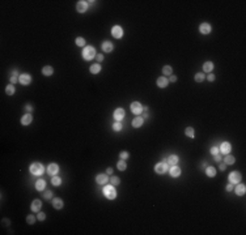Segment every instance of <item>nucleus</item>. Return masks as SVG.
Listing matches in <instances>:
<instances>
[{
    "mask_svg": "<svg viewBox=\"0 0 246 235\" xmlns=\"http://www.w3.org/2000/svg\"><path fill=\"white\" fill-rule=\"evenodd\" d=\"M11 73H12V76H17V74H18V71H17V69H13Z\"/></svg>",
    "mask_w": 246,
    "mask_h": 235,
    "instance_id": "obj_55",
    "label": "nucleus"
},
{
    "mask_svg": "<svg viewBox=\"0 0 246 235\" xmlns=\"http://www.w3.org/2000/svg\"><path fill=\"white\" fill-rule=\"evenodd\" d=\"M41 208H42V201H40L38 198L33 200V202H31V205H30L31 212L38 213V212H41Z\"/></svg>",
    "mask_w": 246,
    "mask_h": 235,
    "instance_id": "obj_17",
    "label": "nucleus"
},
{
    "mask_svg": "<svg viewBox=\"0 0 246 235\" xmlns=\"http://www.w3.org/2000/svg\"><path fill=\"white\" fill-rule=\"evenodd\" d=\"M47 173H48V175H51V176L57 175V174L59 173V165L58 163H50L47 166Z\"/></svg>",
    "mask_w": 246,
    "mask_h": 235,
    "instance_id": "obj_14",
    "label": "nucleus"
},
{
    "mask_svg": "<svg viewBox=\"0 0 246 235\" xmlns=\"http://www.w3.org/2000/svg\"><path fill=\"white\" fill-rule=\"evenodd\" d=\"M9 81H11V84H17V82H20V77H17V76H11L9 77Z\"/></svg>",
    "mask_w": 246,
    "mask_h": 235,
    "instance_id": "obj_44",
    "label": "nucleus"
},
{
    "mask_svg": "<svg viewBox=\"0 0 246 235\" xmlns=\"http://www.w3.org/2000/svg\"><path fill=\"white\" fill-rule=\"evenodd\" d=\"M20 84L21 85H29L31 82V74H29V73H22V74H20Z\"/></svg>",
    "mask_w": 246,
    "mask_h": 235,
    "instance_id": "obj_18",
    "label": "nucleus"
},
{
    "mask_svg": "<svg viewBox=\"0 0 246 235\" xmlns=\"http://www.w3.org/2000/svg\"><path fill=\"white\" fill-rule=\"evenodd\" d=\"M109 181V175L108 174H98L96 176V183L98 186H105V184Z\"/></svg>",
    "mask_w": 246,
    "mask_h": 235,
    "instance_id": "obj_11",
    "label": "nucleus"
},
{
    "mask_svg": "<svg viewBox=\"0 0 246 235\" xmlns=\"http://www.w3.org/2000/svg\"><path fill=\"white\" fill-rule=\"evenodd\" d=\"M213 69V63L212 62H204L203 63V71L204 72H211Z\"/></svg>",
    "mask_w": 246,
    "mask_h": 235,
    "instance_id": "obj_33",
    "label": "nucleus"
},
{
    "mask_svg": "<svg viewBox=\"0 0 246 235\" xmlns=\"http://www.w3.org/2000/svg\"><path fill=\"white\" fill-rule=\"evenodd\" d=\"M207 80H208L209 82H213V81H215V80H216V76H215V74H213V73H209L208 76H207Z\"/></svg>",
    "mask_w": 246,
    "mask_h": 235,
    "instance_id": "obj_46",
    "label": "nucleus"
},
{
    "mask_svg": "<svg viewBox=\"0 0 246 235\" xmlns=\"http://www.w3.org/2000/svg\"><path fill=\"white\" fill-rule=\"evenodd\" d=\"M117 169H118L119 171H126V170H127V163H126V161H123V159H119L118 163H117Z\"/></svg>",
    "mask_w": 246,
    "mask_h": 235,
    "instance_id": "obj_30",
    "label": "nucleus"
},
{
    "mask_svg": "<svg viewBox=\"0 0 246 235\" xmlns=\"http://www.w3.org/2000/svg\"><path fill=\"white\" fill-rule=\"evenodd\" d=\"M213 159H215L216 162H221V157H220V154H216V156H213Z\"/></svg>",
    "mask_w": 246,
    "mask_h": 235,
    "instance_id": "obj_52",
    "label": "nucleus"
},
{
    "mask_svg": "<svg viewBox=\"0 0 246 235\" xmlns=\"http://www.w3.org/2000/svg\"><path fill=\"white\" fill-rule=\"evenodd\" d=\"M199 31H200V34L203 35H208L211 31H212V26L209 22H202L200 26H199Z\"/></svg>",
    "mask_w": 246,
    "mask_h": 235,
    "instance_id": "obj_9",
    "label": "nucleus"
},
{
    "mask_svg": "<svg viewBox=\"0 0 246 235\" xmlns=\"http://www.w3.org/2000/svg\"><path fill=\"white\" fill-rule=\"evenodd\" d=\"M29 170H30V173L33 174V175L35 176H41L43 173H45V167H43L42 163H40V162H34V163L30 165V167H29Z\"/></svg>",
    "mask_w": 246,
    "mask_h": 235,
    "instance_id": "obj_3",
    "label": "nucleus"
},
{
    "mask_svg": "<svg viewBox=\"0 0 246 235\" xmlns=\"http://www.w3.org/2000/svg\"><path fill=\"white\" fill-rule=\"evenodd\" d=\"M233 191H234V193L237 196H243L246 192V186L245 184H234V188H233Z\"/></svg>",
    "mask_w": 246,
    "mask_h": 235,
    "instance_id": "obj_13",
    "label": "nucleus"
},
{
    "mask_svg": "<svg viewBox=\"0 0 246 235\" xmlns=\"http://www.w3.org/2000/svg\"><path fill=\"white\" fill-rule=\"evenodd\" d=\"M123 34H125V31H123V28L119 25H114L111 28V35H113L115 39H121L123 38Z\"/></svg>",
    "mask_w": 246,
    "mask_h": 235,
    "instance_id": "obj_5",
    "label": "nucleus"
},
{
    "mask_svg": "<svg viewBox=\"0 0 246 235\" xmlns=\"http://www.w3.org/2000/svg\"><path fill=\"white\" fill-rule=\"evenodd\" d=\"M106 174L108 175H113V167H108L106 169Z\"/></svg>",
    "mask_w": 246,
    "mask_h": 235,
    "instance_id": "obj_51",
    "label": "nucleus"
},
{
    "mask_svg": "<svg viewBox=\"0 0 246 235\" xmlns=\"http://www.w3.org/2000/svg\"><path fill=\"white\" fill-rule=\"evenodd\" d=\"M128 157H130V153H128V152H121V153H119V159L126 161V159H128Z\"/></svg>",
    "mask_w": 246,
    "mask_h": 235,
    "instance_id": "obj_41",
    "label": "nucleus"
},
{
    "mask_svg": "<svg viewBox=\"0 0 246 235\" xmlns=\"http://www.w3.org/2000/svg\"><path fill=\"white\" fill-rule=\"evenodd\" d=\"M148 116H149V114H148V111H145L144 116H142V118H143V119H148Z\"/></svg>",
    "mask_w": 246,
    "mask_h": 235,
    "instance_id": "obj_56",
    "label": "nucleus"
},
{
    "mask_svg": "<svg viewBox=\"0 0 246 235\" xmlns=\"http://www.w3.org/2000/svg\"><path fill=\"white\" fill-rule=\"evenodd\" d=\"M194 80H195L196 82H203L204 80H206V74H204L203 72H199V73H195V76H194Z\"/></svg>",
    "mask_w": 246,
    "mask_h": 235,
    "instance_id": "obj_36",
    "label": "nucleus"
},
{
    "mask_svg": "<svg viewBox=\"0 0 246 235\" xmlns=\"http://www.w3.org/2000/svg\"><path fill=\"white\" fill-rule=\"evenodd\" d=\"M169 170V165L166 163V162H159V163L155 165V173L159 174V175H162V174H165L166 171Z\"/></svg>",
    "mask_w": 246,
    "mask_h": 235,
    "instance_id": "obj_4",
    "label": "nucleus"
},
{
    "mask_svg": "<svg viewBox=\"0 0 246 235\" xmlns=\"http://www.w3.org/2000/svg\"><path fill=\"white\" fill-rule=\"evenodd\" d=\"M143 123H144V119H143L142 116H136V118H134L132 119L131 125H132L134 128H140L143 125Z\"/></svg>",
    "mask_w": 246,
    "mask_h": 235,
    "instance_id": "obj_20",
    "label": "nucleus"
},
{
    "mask_svg": "<svg viewBox=\"0 0 246 235\" xmlns=\"http://www.w3.org/2000/svg\"><path fill=\"white\" fill-rule=\"evenodd\" d=\"M200 167H202V170H206V167H207V163H206V162H202Z\"/></svg>",
    "mask_w": 246,
    "mask_h": 235,
    "instance_id": "obj_54",
    "label": "nucleus"
},
{
    "mask_svg": "<svg viewBox=\"0 0 246 235\" xmlns=\"http://www.w3.org/2000/svg\"><path fill=\"white\" fill-rule=\"evenodd\" d=\"M51 184H52L54 187H59L60 184H62V178L54 175V176H52V179H51Z\"/></svg>",
    "mask_w": 246,
    "mask_h": 235,
    "instance_id": "obj_35",
    "label": "nucleus"
},
{
    "mask_svg": "<svg viewBox=\"0 0 246 235\" xmlns=\"http://www.w3.org/2000/svg\"><path fill=\"white\" fill-rule=\"evenodd\" d=\"M51 202H52V207L58 210L63 209V207H64V202H63V200L60 197H52V201H51Z\"/></svg>",
    "mask_w": 246,
    "mask_h": 235,
    "instance_id": "obj_19",
    "label": "nucleus"
},
{
    "mask_svg": "<svg viewBox=\"0 0 246 235\" xmlns=\"http://www.w3.org/2000/svg\"><path fill=\"white\" fill-rule=\"evenodd\" d=\"M89 72H91L92 74H98L99 72H101V65H99V63L92 64L91 67H89Z\"/></svg>",
    "mask_w": 246,
    "mask_h": 235,
    "instance_id": "obj_25",
    "label": "nucleus"
},
{
    "mask_svg": "<svg viewBox=\"0 0 246 235\" xmlns=\"http://www.w3.org/2000/svg\"><path fill=\"white\" fill-rule=\"evenodd\" d=\"M168 80H169V82H175V81H177V80H178V77H177V76H174V74H172V76H170Z\"/></svg>",
    "mask_w": 246,
    "mask_h": 235,
    "instance_id": "obj_50",
    "label": "nucleus"
},
{
    "mask_svg": "<svg viewBox=\"0 0 246 235\" xmlns=\"http://www.w3.org/2000/svg\"><path fill=\"white\" fill-rule=\"evenodd\" d=\"M25 110H26V112L31 114V111H33V106H31L30 103H26V105H25Z\"/></svg>",
    "mask_w": 246,
    "mask_h": 235,
    "instance_id": "obj_47",
    "label": "nucleus"
},
{
    "mask_svg": "<svg viewBox=\"0 0 246 235\" xmlns=\"http://www.w3.org/2000/svg\"><path fill=\"white\" fill-rule=\"evenodd\" d=\"M233 188H234V184H232V183H228L225 186V191H226V192H232Z\"/></svg>",
    "mask_w": 246,
    "mask_h": 235,
    "instance_id": "obj_45",
    "label": "nucleus"
},
{
    "mask_svg": "<svg viewBox=\"0 0 246 235\" xmlns=\"http://www.w3.org/2000/svg\"><path fill=\"white\" fill-rule=\"evenodd\" d=\"M37 219H38V221H41V222L45 221V219H46V214L43 212H38L37 213Z\"/></svg>",
    "mask_w": 246,
    "mask_h": 235,
    "instance_id": "obj_43",
    "label": "nucleus"
},
{
    "mask_svg": "<svg viewBox=\"0 0 246 235\" xmlns=\"http://www.w3.org/2000/svg\"><path fill=\"white\" fill-rule=\"evenodd\" d=\"M114 119H115V122H122V120L125 119V116H126V111H125V108H122V107H118V108H115L114 110Z\"/></svg>",
    "mask_w": 246,
    "mask_h": 235,
    "instance_id": "obj_7",
    "label": "nucleus"
},
{
    "mask_svg": "<svg viewBox=\"0 0 246 235\" xmlns=\"http://www.w3.org/2000/svg\"><path fill=\"white\" fill-rule=\"evenodd\" d=\"M104 195H105V197L108 198V200H115L117 198L115 186H113V184H105Z\"/></svg>",
    "mask_w": 246,
    "mask_h": 235,
    "instance_id": "obj_2",
    "label": "nucleus"
},
{
    "mask_svg": "<svg viewBox=\"0 0 246 235\" xmlns=\"http://www.w3.org/2000/svg\"><path fill=\"white\" fill-rule=\"evenodd\" d=\"M87 8H88L87 1H82V0L77 1V4H76V9H77V12H79V13H84V12L87 11Z\"/></svg>",
    "mask_w": 246,
    "mask_h": 235,
    "instance_id": "obj_22",
    "label": "nucleus"
},
{
    "mask_svg": "<svg viewBox=\"0 0 246 235\" xmlns=\"http://www.w3.org/2000/svg\"><path fill=\"white\" fill-rule=\"evenodd\" d=\"M219 169H220V171H225L226 170V165L224 163V162H220V166H219Z\"/></svg>",
    "mask_w": 246,
    "mask_h": 235,
    "instance_id": "obj_49",
    "label": "nucleus"
},
{
    "mask_svg": "<svg viewBox=\"0 0 246 235\" xmlns=\"http://www.w3.org/2000/svg\"><path fill=\"white\" fill-rule=\"evenodd\" d=\"M75 43H76V46H79V47H82V48L87 46V41H85V38H82V37H77L76 41H75Z\"/></svg>",
    "mask_w": 246,
    "mask_h": 235,
    "instance_id": "obj_34",
    "label": "nucleus"
},
{
    "mask_svg": "<svg viewBox=\"0 0 246 235\" xmlns=\"http://www.w3.org/2000/svg\"><path fill=\"white\" fill-rule=\"evenodd\" d=\"M16 93V88H14L13 84H9V85L5 86V94L7 95H13Z\"/></svg>",
    "mask_w": 246,
    "mask_h": 235,
    "instance_id": "obj_31",
    "label": "nucleus"
},
{
    "mask_svg": "<svg viewBox=\"0 0 246 235\" xmlns=\"http://www.w3.org/2000/svg\"><path fill=\"white\" fill-rule=\"evenodd\" d=\"M54 197V195H52V191H43V198H46V200H50V198Z\"/></svg>",
    "mask_w": 246,
    "mask_h": 235,
    "instance_id": "obj_40",
    "label": "nucleus"
},
{
    "mask_svg": "<svg viewBox=\"0 0 246 235\" xmlns=\"http://www.w3.org/2000/svg\"><path fill=\"white\" fill-rule=\"evenodd\" d=\"M122 128H123V125H122L121 122L113 123V131H114V132H119V131H122Z\"/></svg>",
    "mask_w": 246,
    "mask_h": 235,
    "instance_id": "obj_38",
    "label": "nucleus"
},
{
    "mask_svg": "<svg viewBox=\"0 0 246 235\" xmlns=\"http://www.w3.org/2000/svg\"><path fill=\"white\" fill-rule=\"evenodd\" d=\"M236 162V158L232 156V154H226L225 157H224V163L228 166V165H234Z\"/></svg>",
    "mask_w": 246,
    "mask_h": 235,
    "instance_id": "obj_27",
    "label": "nucleus"
},
{
    "mask_svg": "<svg viewBox=\"0 0 246 235\" xmlns=\"http://www.w3.org/2000/svg\"><path fill=\"white\" fill-rule=\"evenodd\" d=\"M110 181H111V184H113V186H119V183H121V178H119V176H117V175H111Z\"/></svg>",
    "mask_w": 246,
    "mask_h": 235,
    "instance_id": "obj_39",
    "label": "nucleus"
},
{
    "mask_svg": "<svg viewBox=\"0 0 246 235\" xmlns=\"http://www.w3.org/2000/svg\"><path fill=\"white\" fill-rule=\"evenodd\" d=\"M156 84H157V86H159L160 89H165L168 85H169V80H168V77L161 76V77H159V79H157Z\"/></svg>",
    "mask_w": 246,
    "mask_h": 235,
    "instance_id": "obj_16",
    "label": "nucleus"
},
{
    "mask_svg": "<svg viewBox=\"0 0 246 235\" xmlns=\"http://www.w3.org/2000/svg\"><path fill=\"white\" fill-rule=\"evenodd\" d=\"M162 74H164L165 77L172 76V74H173V68H172V65H164V67H162Z\"/></svg>",
    "mask_w": 246,
    "mask_h": 235,
    "instance_id": "obj_28",
    "label": "nucleus"
},
{
    "mask_svg": "<svg viewBox=\"0 0 246 235\" xmlns=\"http://www.w3.org/2000/svg\"><path fill=\"white\" fill-rule=\"evenodd\" d=\"M178 161H179V157L177 156V154H172V156H170L165 162H166L169 166H174V165L178 163Z\"/></svg>",
    "mask_w": 246,
    "mask_h": 235,
    "instance_id": "obj_24",
    "label": "nucleus"
},
{
    "mask_svg": "<svg viewBox=\"0 0 246 235\" xmlns=\"http://www.w3.org/2000/svg\"><path fill=\"white\" fill-rule=\"evenodd\" d=\"M31 122H33V115H31V114H29V112H26L25 115L21 118V124H22V125H29Z\"/></svg>",
    "mask_w": 246,
    "mask_h": 235,
    "instance_id": "obj_21",
    "label": "nucleus"
},
{
    "mask_svg": "<svg viewBox=\"0 0 246 235\" xmlns=\"http://www.w3.org/2000/svg\"><path fill=\"white\" fill-rule=\"evenodd\" d=\"M52 73H54V68L51 67V65H45L42 68V74L45 77H50L52 76Z\"/></svg>",
    "mask_w": 246,
    "mask_h": 235,
    "instance_id": "obj_23",
    "label": "nucleus"
},
{
    "mask_svg": "<svg viewBox=\"0 0 246 235\" xmlns=\"http://www.w3.org/2000/svg\"><path fill=\"white\" fill-rule=\"evenodd\" d=\"M101 47H102V51L106 52V54H110V52H113V50H114V45H113V42H110V41H104Z\"/></svg>",
    "mask_w": 246,
    "mask_h": 235,
    "instance_id": "obj_10",
    "label": "nucleus"
},
{
    "mask_svg": "<svg viewBox=\"0 0 246 235\" xmlns=\"http://www.w3.org/2000/svg\"><path fill=\"white\" fill-rule=\"evenodd\" d=\"M35 221H37V217L33 214H28L26 215V223L28 225H34L35 223Z\"/></svg>",
    "mask_w": 246,
    "mask_h": 235,
    "instance_id": "obj_37",
    "label": "nucleus"
},
{
    "mask_svg": "<svg viewBox=\"0 0 246 235\" xmlns=\"http://www.w3.org/2000/svg\"><path fill=\"white\" fill-rule=\"evenodd\" d=\"M46 187V181L43 180V179H38L37 181H35V190L37 191H43Z\"/></svg>",
    "mask_w": 246,
    "mask_h": 235,
    "instance_id": "obj_29",
    "label": "nucleus"
},
{
    "mask_svg": "<svg viewBox=\"0 0 246 235\" xmlns=\"http://www.w3.org/2000/svg\"><path fill=\"white\" fill-rule=\"evenodd\" d=\"M185 135H186L189 139H194V137H195V131H194L192 127H187L186 129H185Z\"/></svg>",
    "mask_w": 246,
    "mask_h": 235,
    "instance_id": "obj_32",
    "label": "nucleus"
},
{
    "mask_svg": "<svg viewBox=\"0 0 246 235\" xmlns=\"http://www.w3.org/2000/svg\"><path fill=\"white\" fill-rule=\"evenodd\" d=\"M209 153L212 154V156H216V154L220 153V149H219V146H212L209 149Z\"/></svg>",
    "mask_w": 246,
    "mask_h": 235,
    "instance_id": "obj_42",
    "label": "nucleus"
},
{
    "mask_svg": "<svg viewBox=\"0 0 246 235\" xmlns=\"http://www.w3.org/2000/svg\"><path fill=\"white\" fill-rule=\"evenodd\" d=\"M216 169L213 166H207L206 167V175L207 176H209V178H215L216 176Z\"/></svg>",
    "mask_w": 246,
    "mask_h": 235,
    "instance_id": "obj_26",
    "label": "nucleus"
},
{
    "mask_svg": "<svg viewBox=\"0 0 246 235\" xmlns=\"http://www.w3.org/2000/svg\"><path fill=\"white\" fill-rule=\"evenodd\" d=\"M169 173H170V176H172V178H178V176L181 175V167H179L178 165L170 166Z\"/></svg>",
    "mask_w": 246,
    "mask_h": 235,
    "instance_id": "obj_15",
    "label": "nucleus"
},
{
    "mask_svg": "<svg viewBox=\"0 0 246 235\" xmlns=\"http://www.w3.org/2000/svg\"><path fill=\"white\" fill-rule=\"evenodd\" d=\"M3 222H4V225H5V226H7V225L9 226V223H11V221H9V219H7V218H4Z\"/></svg>",
    "mask_w": 246,
    "mask_h": 235,
    "instance_id": "obj_53",
    "label": "nucleus"
},
{
    "mask_svg": "<svg viewBox=\"0 0 246 235\" xmlns=\"http://www.w3.org/2000/svg\"><path fill=\"white\" fill-rule=\"evenodd\" d=\"M143 111H148V106H144V107H143Z\"/></svg>",
    "mask_w": 246,
    "mask_h": 235,
    "instance_id": "obj_57",
    "label": "nucleus"
},
{
    "mask_svg": "<svg viewBox=\"0 0 246 235\" xmlns=\"http://www.w3.org/2000/svg\"><path fill=\"white\" fill-rule=\"evenodd\" d=\"M82 58H84V60H87V62H89V60L94 59V58L97 56V52H96V48L93 47V46H85L84 48H82V52H81Z\"/></svg>",
    "mask_w": 246,
    "mask_h": 235,
    "instance_id": "obj_1",
    "label": "nucleus"
},
{
    "mask_svg": "<svg viewBox=\"0 0 246 235\" xmlns=\"http://www.w3.org/2000/svg\"><path fill=\"white\" fill-rule=\"evenodd\" d=\"M96 59H97V62H98V63H101V62H104L105 56H104V55H102V54H97Z\"/></svg>",
    "mask_w": 246,
    "mask_h": 235,
    "instance_id": "obj_48",
    "label": "nucleus"
},
{
    "mask_svg": "<svg viewBox=\"0 0 246 235\" xmlns=\"http://www.w3.org/2000/svg\"><path fill=\"white\" fill-rule=\"evenodd\" d=\"M228 179H229V183L238 184L241 181V179H242V175H241V173H238V171H232V173L229 174V176H228Z\"/></svg>",
    "mask_w": 246,
    "mask_h": 235,
    "instance_id": "obj_6",
    "label": "nucleus"
},
{
    "mask_svg": "<svg viewBox=\"0 0 246 235\" xmlns=\"http://www.w3.org/2000/svg\"><path fill=\"white\" fill-rule=\"evenodd\" d=\"M220 152L224 154V156H226V154H230V150H232V145H230V142L228 141H224L223 144L220 145Z\"/></svg>",
    "mask_w": 246,
    "mask_h": 235,
    "instance_id": "obj_12",
    "label": "nucleus"
},
{
    "mask_svg": "<svg viewBox=\"0 0 246 235\" xmlns=\"http://www.w3.org/2000/svg\"><path fill=\"white\" fill-rule=\"evenodd\" d=\"M130 108H131V111H132V114H135V115H138V116L143 112V105L140 102H138V101L131 103Z\"/></svg>",
    "mask_w": 246,
    "mask_h": 235,
    "instance_id": "obj_8",
    "label": "nucleus"
}]
</instances>
